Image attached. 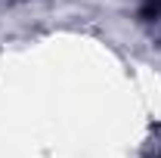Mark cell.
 Here are the masks:
<instances>
[{
  "mask_svg": "<svg viewBox=\"0 0 161 158\" xmlns=\"http://www.w3.org/2000/svg\"><path fill=\"white\" fill-rule=\"evenodd\" d=\"M140 16L142 19H158L161 16V0H149V3L140 9Z\"/></svg>",
  "mask_w": 161,
  "mask_h": 158,
  "instance_id": "obj_1",
  "label": "cell"
}]
</instances>
